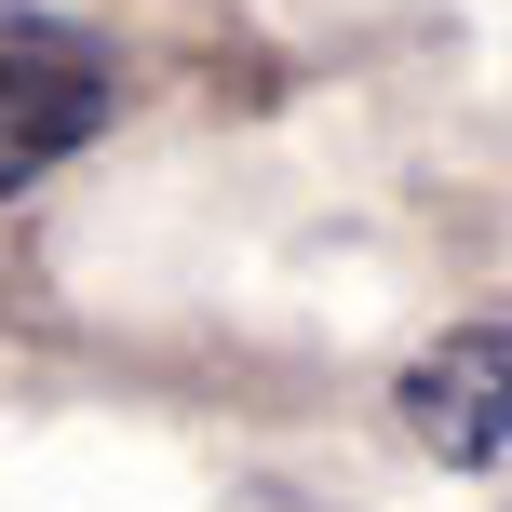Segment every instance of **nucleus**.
<instances>
[{
  "instance_id": "1",
  "label": "nucleus",
  "mask_w": 512,
  "mask_h": 512,
  "mask_svg": "<svg viewBox=\"0 0 512 512\" xmlns=\"http://www.w3.org/2000/svg\"><path fill=\"white\" fill-rule=\"evenodd\" d=\"M108 108H122V68H108L95 27L0 0V203L41 189L54 162H81L108 135Z\"/></svg>"
},
{
  "instance_id": "2",
  "label": "nucleus",
  "mask_w": 512,
  "mask_h": 512,
  "mask_svg": "<svg viewBox=\"0 0 512 512\" xmlns=\"http://www.w3.org/2000/svg\"><path fill=\"white\" fill-rule=\"evenodd\" d=\"M391 405H405V432L432 445L445 472H512V310L445 324L432 351L391 378Z\"/></svg>"
}]
</instances>
